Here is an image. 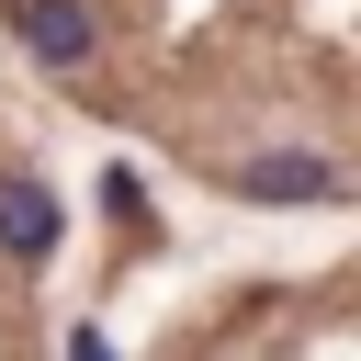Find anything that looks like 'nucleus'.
<instances>
[{"mask_svg": "<svg viewBox=\"0 0 361 361\" xmlns=\"http://www.w3.org/2000/svg\"><path fill=\"white\" fill-rule=\"evenodd\" d=\"M158 361H361L350 259H305V271H259V282L203 293L192 316H169Z\"/></svg>", "mask_w": 361, "mask_h": 361, "instance_id": "obj_1", "label": "nucleus"}, {"mask_svg": "<svg viewBox=\"0 0 361 361\" xmlns=\"http://www.w3.org/2000/svg\"><path fill=\"white\" fill-rule=\"evenodd\" d=\"M45 271H56V192L0 124V361H56L45 338Z\"/></svg>", "mask_w": 361, "mask_h": 361, "instance_id": "obj_2", "label": "nucleus"}]
</instances>
